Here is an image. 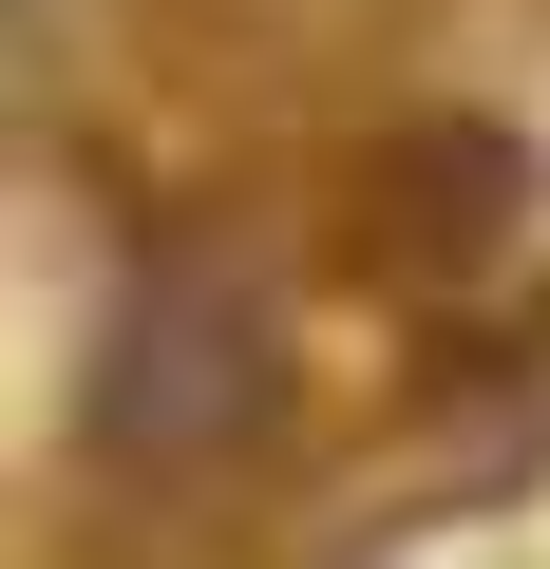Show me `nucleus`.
<instances>
[{
    "mask_svg": "<svg viewBox=\"0 0 550 569\" xmlns=\"http://www.w3.org/2000/svg\"><path fill=\"white\" fill-rule=\"evenodd\" d=\"M152 475H190V456H228L247 418H266V323H247V284H152V305L114 323V399H96Z\"/></svg>",
    "mask_w": 550,
    "mask_h": 569,
    "instance_id": "obj_1",
    "label": "nucleus"
}]
</instances>
